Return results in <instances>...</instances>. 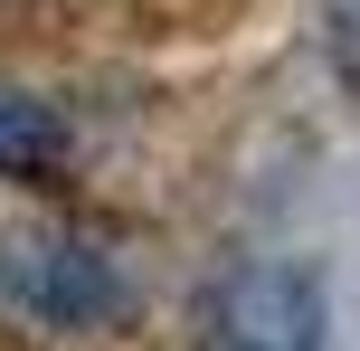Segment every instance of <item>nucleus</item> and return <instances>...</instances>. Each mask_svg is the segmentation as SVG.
Wrapping results in <instances>:
<instances>
[{"label":"nucleus","instance_id":"1","mask_svg":"<svg viewBox=\"0 0 360 351\" xmlns=\"http://www.w3.org/2000/svg\"><path fill=\"white\" fill-rule=\"evenodd\" d=\"M199 351H323V285L304 266H247L209 295Z\"/></svg>","mask_w":360,"mask_h":351},{"label":"nucleus","instance_id":"2","mask_svg":"<svg viewBox=\"0 0 360 351\" xmlns=\"http://www.w3.org/2000/svg\"><path fill=\"white\" fill-rule=\"evenodd\" d=\"M0 285L48 323H114L133 304V285L114 276V257L95 247H57V238H10L0 247Z\"/></svg>","mask_w":360,"mask_h":351},{"label":"nucleus","instance_id":"3","mask_svg":"<svg viewBox=\"0 0 360 351\" xmlns=\"http://www.w3.org/2000/svg\"><path fill=\"white\" fill-rule=\"evenodd\" d=\"M48 143H57V124L29 105V95H10V86H0V152H48Z\"/></svg>","mask_w":360,"mask_h":351}]
</instances>
